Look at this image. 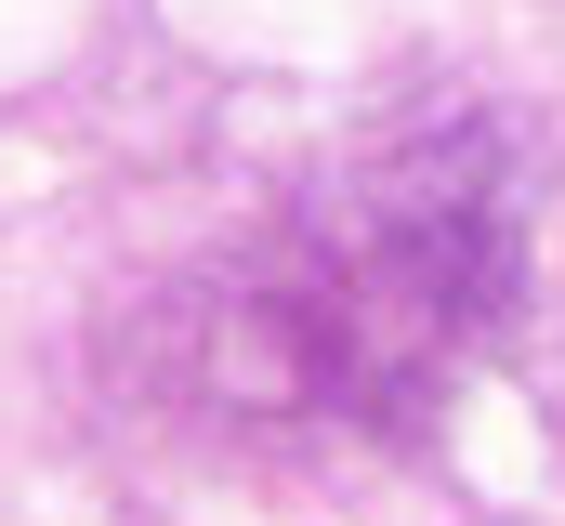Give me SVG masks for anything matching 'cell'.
I'll return each mask as SVG.
<instances>
[{"mask_svg":"<svg viewBox=\"0 0 565 526\" xmlns=\"http://www.w3.org/2000/svg\"><path fill=\"white\" fill-rule=\"evenodd\" d=\"M473 303H487V224H460V198L342 211L198 276L145 382H171V408L198 421H408Z\"/></svg>","mask_w":565,"mask_h":526,"instance_id":"6da1fadb","label":"cell"}]
</instances>
